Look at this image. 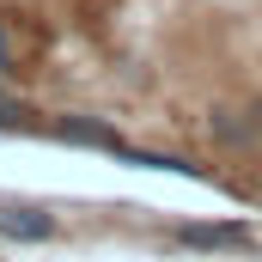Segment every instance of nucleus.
Segmentation results:
<instances>
[{
  "label": "nucleus",
  "mask_w": 262,
  "mask_h": 262,
  "mask_svg": "<svg viewBox=\"0 0 262 262\" xmlns=\"http://www.w3.org/2000/svg\"><path fill=\"white\" fill-rule=\"evenodd\" d=\"M61 226H55V213H43V207H31V201H0V238H18V244H49Z\"/></svg>",
  "instance_id": "obj_1"
},
{
  "label": "nucleus",
  "mask_w": 262,
  "mask_h": 262,
  "mask_svg": "<svg viewBox=\"0 0 262 262\" xmlns=\"http://www.w3.org/2000/svg\"><path fill=\"white\" fill-rule=\"evenodd\" d=\"M177 238L183 244H250V226L244 220H213V226H177Z\"/></svg>",
  "instance_id": "obj_2"
},
{
  "label": "nucleus",
  "mask_w": 262,
  "mask_h": 262,
  "mask_svg": "<svg viewBox=\"0 0 262 262\" xmlns=\"http://www.w3.org/2000/svg\"><path fill=\"white\" fill-rule=\"evenodd\" d=\"M18 73V25H12V12H0V79H12Z\"/></svg>",
  "instance_id": "obj_3"
},
{
  "label": "nucleus",
  "mask_w": 262,
  "mask_h": 262,
  "mask_svg": "<svg viewBox=\"0 0 262 262\" xmlns=\"http://www.w3.org/2000/svg\"><path fill=\"white\" fill-rule=\"evenodd\" d=\"M0 128L12 134V128H43V122H37V110H31V104H18V98H6V92H0Z\"/></svg>",
  "instance_id": "obj_4"
},
{
  "label": "nucleus",
  "mask_w": 262,
  "mask_h": 262,
  "mask_svg": "<svg viewBox=\"0 0 262 262\" xmlns=\"http://www.w3.org/2000/svg\"><path fill=\"white\" fill-rule=\"evenodd\" d=\"M207 128L220 134V140H232V146H244V140H250V134H256V128H244V122H238V116H232V110H213V116H207Z\"/></svg>",
  "instance_id": "obj_5"
},
{
  "label": "nucleus",
  "mask_w": 262,
  "mask_h": 262,
  "mask_svg": "<svg viewBox=\"0 0 262 262\" xmlns=\"http://www.w3.org/2000/svg\"><path fill=\"white\" fill-rule=\"evenodd\" d=\"M250 128L262 134V98H256V104H250Z\"/></svg>",
  "instance_id": "obj_6"
}]
</instances>
